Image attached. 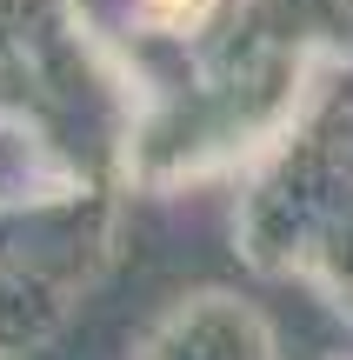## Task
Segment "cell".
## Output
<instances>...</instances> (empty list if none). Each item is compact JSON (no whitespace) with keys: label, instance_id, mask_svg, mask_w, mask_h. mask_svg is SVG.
I'll return each mask as SVG.
<instances>
[{"label":"cell","instance_id":"1","mask_svg":"<svg viewBox=\"0 0 353 360\" xmlns=\"http://www.w3.org/2000/svg\"><path fill=\"white\" fill-rule=\"evenodd\" d=\"M207 7H213V0H140V13L154 27H194Z\"/></svg>","mask_w":353,"mask_h":360}]
</instances>
